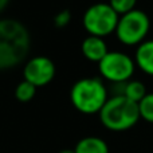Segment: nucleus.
<instances>
[{
  "instance_id": "nucleus-1",
  "label": "nucleus",
  "mask_w": 153,
  "mask_h": 153,
  "mask_svg": "<svg viewBox=\"0 0 153 153\" xmlns=\"http://www.w3.org/2000/svg\"><path fill=\"white\" fill-rule=\"evenodd\" d=\"M30 34L15 19H0V70L18 66L30 50Z\"/></svg>"
},
{
  "instance_id": "nucleus-2",
  "label": "nucleus",
  "mask_w": 153,
  "mask_h": 153,
  "mask_svg": "<svg viewBox=\"0 0 153 153\" xmlns=\"http://www.w3.org/2000/svg\"><path fill=\"white\" fill-rule=\"evenodd\" d=\"M100 120L102 125L113 132H124L138 122V103L128 100L124 95H113L101 109Z\"/></svg>"
},
{
  "instance_id": "nucleus-3",
  "label": "nucleus",
  "mask_w": 153,
  "mask_h": 153,
  "mask_svg": "<svg viewBox=\"0 0 153 153\" xmlns=\"http://www.w3.org/2000/svg\"><path fill=\"white\" fill-rule=\"evenodd\" d=\"M73 106L83 114L100 113L109 100L108 90L98 78H82L76 81L70 91Z\"/></svg>"
},
{
  "instance_id": "nucleus-4",
  "label": "nucleus",
  "mask_w": 153,
  "mask_h": 153,
  "mask_svg": "<svg viewBox=\"0 0 153 153\" xmlns=\"http://www.w3.org/2000/svg\"><path fill=\"white\" fill-rule=\"evenodd\" d=\"M149 28V16L144 11L136 8L120 16L116 28V36L125 46H138L145 40Z\"/></svg>"
},
{
  "instance_id": "nucleus-5",
  "label": "nucleus",
  "mask_w": 153,
  "mask_h": 153,
  "mask_svg": "<svg viewBox=\"0 0 153 153\" xmlns=\"http://www.w3.org/2000/svg\"><path fill=\"white\" fill-rule=\"evenodd\" d=\"M120 15L109 3H95L83 15V27L91 36L103 38L116 32Z\"/></svg>"
},
{
  "instance_id": "nucleus-6",
  "label": "nucleus",
  "mask_w": 153,
  "mask_h": 153,
  "mask_svg": "<svg viewBox=\"0 0 153 153\" xmlns=\"http://www.w3.org/2000/svg\"><path fill=\"white\" fill-rule=\"evenodd\" d=\"M136 63L129 55L120 51H109L98 63V70L105 79L113 83H125L130 81Z\"/></svg>"
},
{
  "instance_id": "nucleus-7",
  "label": "nucleus",
  "mask_w": 153,
  "mask_h": 153,
  "mask_svg": "<svg viewBox=\"0 0 153 153\" xmlns=\"http://www.w3.org/2000/svg\"><path fill=\"white\" fill-rule=\"evenodd\" d=\"M24 81L30 82L35 87L48 85L55 76V65L47 56H34L26 63L23 69Z\"/></svg>"
},
{
  "instance_id": "nucleus-8",
  "label": "nucleus",
  "mask_w": 153,
  "mask_h": 153,
  "mask_svg": "<svg viewBox=\"0 0 153 153\" xmlns=\"http://www.w3.org/2000/svg\"><path fill=\"white\" fill-rule=\"evenodd\" d=\"M82 54L86 59L91 62H97L100 63L105 55L109 53L108 50V45L103 40V38H98V36H91L89 35L87 38H85L81 46Z\"/></svg>"
},
{
  "instance_id": "nucleus-9",
  "label": "nucleus",
  "mask_w": 153,
  "mask_h": 153,
  "mask_svg": "<svg viewBox=\"0 0 153 153\" xmlns=\"http://www.w3.org/2000/svg\"><path fill=\"white\" fill-rule=\"evenodd\" d=\"M134 63L146 75L153 76V40H144L138 45L134 54Z\"/></svg>"
},
{
  "instance_id": "nucleus-10",
  "label": "nucleus",
  "mask_w": 153,
  "mask_h": 153,
  "mask_svg": "<svg viewBox=\"0 0 153 153\" xmlns=\"http://www.w3.org/2000/svg\"><path fill=\"white\" fill-rule=\"evenodd\" d=\"M74 151L75 153H109V146L102 138L89 136L78 141Z\"/></svg>"
},
{
  "instance_id": "nucleus-11",
  "label": "nucleus",
  "mask_w": 153,
  "mask_h": 153,
  "mask_svg": "<svg viewBox=\"0 0 153 153\" xmlns=\"http://www.w3.org/2000/svg\"><path fill=\"white\" fill-rule=\"evenodd\" d=\"M146 94H148V91H146V87L143 82L134 81V79L132 81V79H130V81L122 83V90H121V94L120 95H124L128 100L138 103Z\"/></svg>"
},
{
  "instance_id": "nucleus-12",
  "label": "nucleus",
  "mask_w": 153,
  "mask_h": 153,
  "mask_svg": "<svg viewBox=\"0 0 153 153\" xmlns=\"http://www.w3.org/2000/svg\"><path fill=\"white\" fill-rule=\"evenodd\" d=\"M36 87L27 81H22L15 89V97L20 102H28L35 97Z\"/></svg>"
},
{
  "instance_id": "nucleus-13",
  "label": "nucleus",
  "mask_w": 153,
  "mask_h": 153,
  "mask_svg": "<svg viewBox=\"0 0 153 153\" xmlns=\"http://www.w3.org/2000/svg\"><path fill=\"white\" fill-rule=\"evenodd\" d=\"M138 111L141 118L153 124V93H148L138 102Z\"/></svg>"
},
{
  "instance_id": "nucleus-14",
  "label": "nucleus",
  "mask_w": 153,
  "mask_h": 153,
  "mask_svg": "<svg viewBox=\"0 0 153 153\" xmlns=\"http://www.w3.org/2000/svg\"><path fill=\"white\" fill-rule=\"evenodd\" d=\"M110 7L118 13L120 16L136 10L137 0H109Z\"/></svg>"
},
{
  "instance_id": "nucleus-15",
  "label": "nucleus",
  "mask_w": 153,
  "mask_h": 153,
  "mask_svg": "<svg viewBox=\"0 0 153 153\" xmlns=\"http://www.w3.org/2000/svg\"><path fill=\"white\" fill-rule=\"evenodd\" d=\"M70 20H71V13H70V11L63 10L55 15V18H54V24H55L58 28H63V27H66L67 24L70 23Z\"/></svg>"
},
{
  "instance_id": "nucleus-16",
  "label": "nucleus",
  "mask_w": 153,
  "mask_h": 153,
  "mask_svg": "<svg viewBox=\"0 0 153 153\" xmlns=\"http://www.w3.org/2000/svg\"><path fill=\"white\" fill-rule=\"evenodd\" d=\"M8 1H10V0H0V12H1V11L4 10L5 7H7Z\"/></svg>"
},
{
  "instance_id": "nucleus-17",
  "label": "nucleus",
  "mask_w": 153,
  "mask_h": 153,
  "mask_svg": "<svg viewBox=\"0 0 153 153\" xmlns=\"http://www.w3.org/2000/svg\"><path fill=\"white\" fill-rule=\"evenodd\" d=\"M59 153H75L74 149H63V151H61Z\"/></svg>"
}]
</instances>
